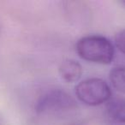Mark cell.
I'll return each mask as SVG.
<instances>
[{"label":"cell","instance_id":"1","mask_svg":"<svg viewBox=\"0 0 125 125\" xmlns=\"http://www.w3.org/2000/svg\"><path fill=\"white\" fill-rule=\"evenodd\" d=\"M75 50L81 58L100 64L111 63L115 55L112 44L101 35H88L80 39Z\"/></svg>","mask_w":125,"mask_h":125},{"label":"cell","instance_id":"4","mask_svg":"<svg viewBox=\"0 0 125 125\" xmlns=\"http://www.w3.org/2000/svg\"><path fill=\"white\" fill-rule=\"evenodd\" d=\"M58 70L62 80L69 83L78 82L83 72L82 65L73 59H66L61 62Z\"/></svg>","mask_w":125,"mask_h":125},{"label":"cell","instance_id":"6","mask_svg":"<svg viewBox=\"0 0 125 125\" xmlns=\"http://www.w3.org/2000/svg\"><path fill=\"white\" fill-rule=\"evenodd\" d=\"M110 80L116 90L125 94V64L113 69L110 73Z\"/></svg>","mask_w":125,"mask_h":125},{"label":"cell","instance_id":"3","mask_svg":"<svg viewBox=\"0 0 125 125\" xmlns=\"http://www.w3.org/2000/svg\"><path fill=\"white\" fill-rule=\"evenodd\" d=\"M79 100L90 106H96L111 99V91L108 84L99 78H90L80 82L75 87Z\"/></svg>","mask_w":125,"mask_h":125},{"label":"cell","instance_id":"7","mask_svg":"<svg viewBox=\"0 0 125 125\" xmlns=\"http://www.w3.org/2000/svg\"><path fill=\"white\" fill-rule=\"evenodd\" d=\"M115 42L117 48L125 54V29L119 31L115 36Z\"/></svg>","mask_w":125,"mask_h":125},{"label":"cell","instance_id":"5","mask_svg":"<svg viewBox=\"0 0 125 125\" xmlns=\"http://www.w3.org/2000/svg\"><path fill=\"white\" fill-rule=\"evenodd\" d=\"M106 112L115 122L125 123V98L116 97L110 99L106 105Z\"/></svg>","mask_w":125,"mask_h":125},{"label":"cell","instance_id":"2","mask_svg":"<svg viewBox=\"0 0 125 125\" xmlns=\"http://www.w3.org/2000/svg\"><path fill=\"white\" fill-rule=\"evenodd\" d=\"M76 107V102L67 92L60 88L50 89L37 100L35 111L40 114L62 112Z\"/></svg>","mask_w":125,"mask_h":125},{"label":"cell","instance_id":"8","mask_svg":"<svg viewBox=\"0 0 125 125\" xmlns=\"http://www.w3.org/2000/svg\"><path fill=\"white\" fill-rule=\"evenodd\" d=\"M123 4H124V5H125V1H124V2H123Z\"/></svg>","mask_w":125,"mask_h":125}]
</instances>
